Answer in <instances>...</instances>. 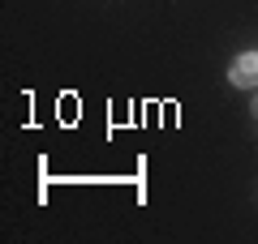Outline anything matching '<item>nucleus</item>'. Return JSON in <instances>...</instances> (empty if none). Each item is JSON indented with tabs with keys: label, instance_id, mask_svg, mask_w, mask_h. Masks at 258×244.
<instances>
[{
	"label": "nucleus",
	"instance_id": "f257e3e1",
	"mask_svg": "<svg viewBox=\"0 0 258 244\" xmlns=\"http://www.w3.org/2000/svg\"><path fill=\"white\" fill-rule=\"evenodd\" d=\"M232 86H258V52H245V56H237V60H232Z\"/></svg>",
	"mask_w": 258,
	"mask_h": 244
}]
</instances>
